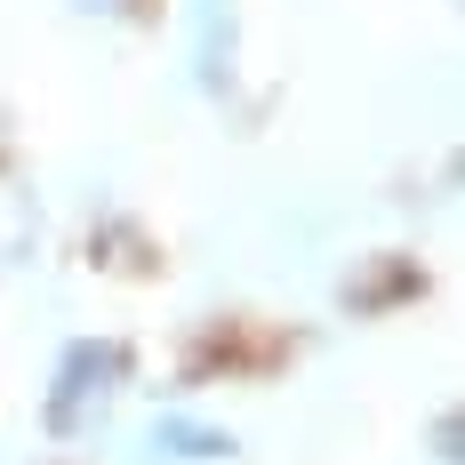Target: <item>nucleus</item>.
Instances as JSON below:
<instances>
[{"label":"nucleus","mask_w":465,"mask_h":465,"mask_svg":"<svg viewBox=\"0 0 465 465\" xmlns=\"http://www.w3.org/2000/svg\"><path fill=\"white\" fill-rule=\"evenodd\" d=\"M113 377H121V345H73V353H64V370H56V393H48V425H56V433H73V425L104 401V385H113Z\"/></svg>","instance_id":"1"},{"label":"nucleus","mask_w":465,"mask_h":465,"mask_svg":"<svg viewBox=\"0 0 465 465\" xmlns=\"http://www.w3.org/2000/svg\"><path fill=\"white\" fill-rule=\"evenodd\" d=\"M81 8H121V0H81Z\"/></svg>","instance_id":"4"},{"label":"nucleus","mask_w":465,"mask_h":465,"mask_svg":"<svg viewBox=\"0 0 465 465\" xmlns=\"http://www.w3.org/2000/svg\"><path fill=\"white\" fill-rule=\"evenodd\" d=\"M201 81H209V89L232 81V16L217 0H201Z\"/></svg>","instance_id":"3"},{"label":"nucleus","mask_w":465,"mask_h":465,"mask_svg":"<svg viewBox=\"0 0 465 465\" xmlns=\"http://www.w3.org/2000/svg\"><path fill=\"white\" fill-rule=\"evenodd\" d=\"M153 450L177 465H209V458H232V433H217V425H185V418H161L153 425Z\"/></svg>","instance_id":"2"}]
</instances>
